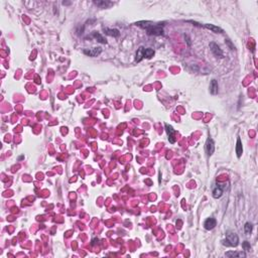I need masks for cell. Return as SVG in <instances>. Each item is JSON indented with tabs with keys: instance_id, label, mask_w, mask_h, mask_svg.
<instances>
[{
	"instance_id": "cell-12",
	"label": "cell",
	"mask_w": 258,
	"mask_h": 258,
	"mask_svg": "<svg viewBox=\"0 0 258 258\" xmlns=\"http://www.w3.org/2000/svg\"><path fill=\"white\" fill-rule=\"evenodd\" d=\"M236 153H237V156L238 157H241L242 153H243L242 142H241V139H240V138L237 139V145H236Z\"/></svg>"
},
{
	"instance_id": "cell-4",
	"label": "cell",
	"mask_w": 258,
	"mask_h": 258,
	"mask_svg": "<svg viewBox=\"0 0 258 258\" xmlns=\"http://www.w3.org/2000/svg\"><path fill=\"white\" fill-rule=\"evenodd\" d=\"M214 150H215V143H214L213 139L209 137L207 141H206V152L210 156L214 153Z\"/></svg>"
},
{
	"instance_id": "cell-5",
	"label": "cell",
	"mask_w": 258,
	"mask_h": 258,
	"mask_svg": "<svg viewBox=\"0 0 258 258\" xmlns=\"http://www.w3.org/2000/svg\"><path fill=\"white\" fill-rule=\"evenodd\" d=\"M210 48L217 58H223V51L218 45H216L215 43H210Z\"/></svg>"
},
{
	"instance_id": "cell-20",
	"label": "cell",
	"mask_w": 258,
	"mask_h": 258,
	"mask_svg": "<svg viewBox=\"0 0 258 258\" xmlns=\"http://www.w3.org/2000/svg\"><path fill=\"white\" fill-rule=\"evenodd\" d=\"M226 43H227V45L230 46V48H231V50H234V48H234V46H233L232 43H230V40H229V39H227V40H226Z\"/></svg>"
},
{
	"instance_id": "cell-9",
	"label": "cell",
	"mask_w": 258,
	"mask_h": 258,
	"mask_svg": "<svg viewBox=\"0 0 258 258\" xmlns=\"http://www.w3.org/2000/svg\"><path fill=\"white\" fill-rule=\"evenodd\" d=\"M202 26H204L205 28L207 29H210L212 30L213 33H223V29L221 27H218V26L214 25V24H209V23H206V24H203Z\"/></svg>"
},
{
	"instance_id": "cell-11",
	"label": "cell",
	"mask_w": 258,
	"mask_h": 258,
	"mask_svg": "<svg viewBox=\"0 0 258 258\" xmlns=\"http://www.w3.org/2000/svg\"><path fill=\"white\" fill-rule=\"evenodd\" d=\"M226 257H246V254L244 252H235V251H228L225 253Z\"/></svg>"
},
{
	"instance_id": "cell-1",
	"label": "cell",
	"mask_w": 258,
	"mask_h": 258,
	"mask_svg": "<svg viewBox=\"0 0 258 258\" xmlns=\"http://www.w3.org/2000/svg\"><path fill=\"white\" fill-rule=\"evenodd\" d=\"M135 25L145 28L149 35H161V34H163V27L160 23L154 24L150 21H138V22L135 23Z\"/></svg>"
},
{
	"instance_id": "cell-10",
	"label": "cell",
	"mask_w": 258,
	"mask_h": 258,
	"mask_svg": "<svg viewBox=\"0 0 258 258\" xmlns=\"http://www.w3.org/2000/svg\"><path fill=\"white\" fill-rule=\"evenodd\" d=\"M219 86H218V82L216 80H212V82H211L210 84V92L212 95H216L218 93V91H219Z\"/></svg>"
},
{
	"instance_id": "cell-18",
	"label": "cell",
	"mask_w": 258,
	"mask_h": 258,
	"mask_svg": "<svg viewBox=\"0 0 258 258\" xmlns=\"http://www.w3.org/2000/svg\"><path fill=\"white\" fill-rule=\"evenodd\" d=\"M244 230L246 234H250V233L252 232V225L250 224V223H246L244 226Z\"/></svg>"
},
{
	"instance_id": "cell-19",
	"label": "cell",
	"mask_w": 258,
	"mask_h": 258,
	"mask_svg": "<svg viewBox=\"0 0 258 258\" xmlns=\"http://www.w3.org/2000/svg\"><path fill=\"white\" fill-rule=\"evenodd\" d=\"M242 247L244 248V250H246V251H250V249H251V245H250V243L247 242V241L242 243Z\"/></svg>"
},
{
	"instance_id": "cell-17",
	"label": "cell",
	"mask_w": 258,
	"mask_h": 258,
	"mask_svg": "<svg viewBox=\"0 0 258 258\" xmlns=\"http://www.w3.org/2000/svg\"><path fill=\"white\" fill-rule=\"evenodd\" d=\"M142 59H143V48H139L136 53V62H140Z\"/></svg>"
},
{
	"instance_id": "cell-2",
	"label": "cell",
	"mask_w": 258,
	"mask_h": 258,
	"mask_svg": "<svg viewBox=\"0 0 258 258\" xmlns=\"http://www.w3.org/2000/svg\"><path fill=\"white\" fill-rule=\"evenodd\" d=\"M239 243V238L234 232L227 231L226 232V239L223 240V244L226 246H237Z\"/></svg>"
},
{
	"instance_id": "cell-15",
	"label": "cell",
	"mask_w": 258,
	"mask_h": 258,
	"mask_svg": "<svg viewBox=\"0 0 258 258\" xmlns=\"http://www.w3.org/2000/svg\"><path fill=\"white\" fill-rule=\"evenodd\" d=\"M94 3L96 4L97 6L101 7V8H106V7L111 5V2L109 1H94Z\"/></svg>"
},
{
	"instance_id": "cell-6",
	"label": "cell",
	"mask_w": 258,
	"mask_h": 258,
	"mask_svg": "<svg viewBox=\"0 0 258 258\" xmlns=\"http://www.w3.org/2000/svg\"><path fill=\"white\" fill-rule=\"evenodd\" d=\"M226 189V186H222L221 185H216L213 189V197L215 199H218L222 196L223 191Z\"/></svg>"
},
{
	"instance_id": "cell-3",
	"label": "cell",
	"mask_w": 258,
	"mask_h": 258,
	"mask_svg": "<svg viewBox=\"0 0 258 258\" xmlns=\"http://www.w3.org/2000/svg\"><path fill=\"white\" fill-rule=\"evenodd\" d=\"M165 130H166V133H168L169 142H171V143H174V142H176V130L168 124H165Z\"/></svg>"
},
{
	"instance_id": "cell-16",
	"label": "cell",
	"mask_w": 258,
	"mask_h": 258,
	"mask_svg": "<svg viewBox=\"0 0 258 258\" xmlns=\"http://www.w3.org/2000/svg\"><path fill=\"white\" fill-rule=\"evenodd\" d=\"M93 36H94V38L97 39V40L99 41V43H106V40H105V39L103 38V36L100 33H96V31H94V33H93Z\"/></svg>"
},
{
	"instance_id": "cell-7",
	"label": "cell",
	"mask_w": 258,
	"mask_h": 258,
	"mask_svg": "<svg viewBox=\"0 0 258 258\" xmlns=\"http://www.w3.org/2000/svg\"><path fill=\"white\" fill-rule=\"evenodd\" d=\"M216 225H217V221L214 219V218H209V219L206 220L205 223H204V227H205V229H207V230L214 229Z\"/></svg>"
},
{
	"instance_id": "cell-13",
	"label": "cell",
	"mask_w": 258,
	"mask_h": 258,
	"mask_svg": "<svg viewBox=\"0 0 258 258\" xmlns=\"http://www.w3.org/2000/svg\"><path fill=\"white\" fill-rule=\"evenodd\" d=\"M104 33L108 34V35H112V36H115V38H117V36L120 35V33L118 29H110V28H104Z\"/></svg>"
},
{
	"instance_id": "cell-8",
	"label": "cell",
	"mask_w": 258,
	"mask_h": 258,
	"mask_svg": "<svg viewBox=\"0 0 258 258\" xmlns=\"http://www.w3.org/2000/svg\"><path fill=\"white\" fill-rule=\"evenodd\" d=\"M102 53L101 48H94L92 50H84V53L89 56H97Z\"/></svg>"
},
{
	"instance_id": "cell-14",
	"label": "cell",
	"mask_w": 258,
	"mask_h": 258,
	"mask_svg": "<svg viewBox=\"0 0 258 258\" xmlns=\"http://www.w3.org/2000/svg\"><path fill=\"white\" fill-rule=\"evenodd\" d=\"M154 56V51L151 48H143V58L150 59Z\"/></svg>"
}]
</instances>
